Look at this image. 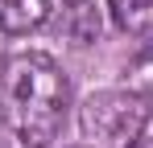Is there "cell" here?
<instances>
[{
	"label": "cell",
	"instance_id": "1",
	"mask_svg": "<svg viewBox=\"0 0 153 148\" xmlns=\"http://www.w3.org/2000/svg\"><path fill=\"white\" fill-rule=\"evenodd\" d=\"M71 107V82L42 49L0 58V119L25 148H50Z\"/></svg>",
	"mask_w": 153,
	"mask_h": 148
},
{
	"label": "cell",
	"instance_id": "2",
	"mask_svg": "<svg viewBox=\"0 0 153 148\" xmlns=\"http://www.w3.org/2000/svg\"><path fill=\"white\" fill-rule=\"evenodd\" d=\"M149 99L141 91H95L79 107V132L91 148H132L149 127Z\"/></svg>",
	"mask_w": 153,
	"mask_h": 148
},
{
	"label": "cell",
	"instance_id": "3",
	"mask_svg": "<svg viewBox=\"0 0 153 148\" xmlns=\"http://www.w3.org/2000/svg\"><path fill=\"white\" fill-rule=\"evenodd\" d=\"M50 21V0H0V33H33Z\"/></svg>",
	"mask_w": 153,
	"mask_h": 148
},
{
	"label": "cell",
	"instance_id": "4",
	"mask_svg": "<svg viewBox=\"0 0 153 148\" xmlns=\"http://www.w3.org/2000/svg\"><path fill=\"white\" fill-rule=\"evenodd\" d=\"M62 33H66L75 45H91V41H100V33H103L100 8H95L91 0H71V4L62 8Z\"/></svg>",
	"mask_w": 153,
	"mask_h": 148
},
{
	"label": "cell",
	"instance_id": "5",
	"mask_svg": "<svg viewBox=\"0 0 153 148\" xmlns=\"http://www.w3.org/2000/svg\"><path fill=\"white\" fill-rule=\"evenodd\" d=\"M108 12H112L120 33L153 37V0H108Z\"/></svg>",
	"mask_w": 153,
	"mask_h": 148
},
{
	"label": "cell",
	"instance_id": "6",
	"mask_svg": "<svg viewBox=\"0 0 153 148\" xmlns=\"http://www.w3.org/2000/svg\"><path fill=\"white\" fill-rule=\"evenodd\" d=\"M132 148H153V136H141V140H137Z\"/></svg>",
	"mask_w": 153,
	"mask_h": 148
},
{
	"label": "cell",
	"instance_id": "7",
	"mask_svg": "<svg viewBox=\"0 0 153 148\" xmlns=\"http://www.w3.org/2000/svg\"><path fill=\"white\" fill-rule=\"evenodd\" d=\"M50 148H58V144H50Z\"/></svg>",
	"mask_w": 153,
	"mask_h": 148
}]
</instances>
